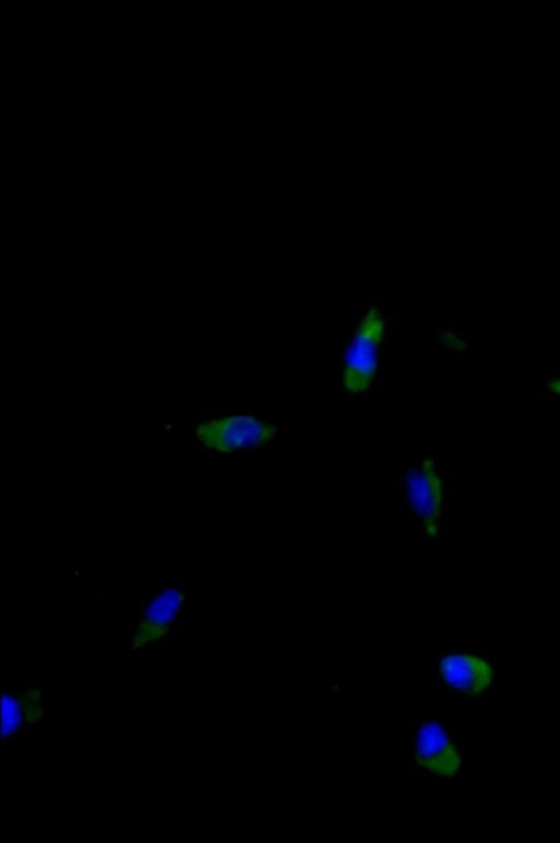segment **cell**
Segmentation results:
<instances>
[{"label":"cell","instance_id":"2","mask_svg":"<svg viewBox=\"0 0 560 843\" xmlns=\"http://www.w3.org/2000/svg\"><path fill=\"white\" fill-rule=\"evenodd\" d=\"M278 432L275 423L248 412L211 415L198 420L194 427L197 443L221 455L264 449Z\"/></svg>","mask_w":560,"mask_h":843},{"label":"cell","instance_id":"1","mask_svg":"<svg viewBox=\"0 0 560 843\" xmlns=\"http://www.w3.org/2000/svg\"><path fill=\"white\" fill-rule=\"evenodd\" d=\"M388 334L384 310L371 304L362 311L343 348L340 385L350 395L372 390L381 370L382 350Z\"/></svg>","mask_w":560,"mask_h":843},{"label":"cell","instance_id":"4","mask_svg":"<svg viewBox=\"0 0 560 843\" xmlns=\"http://www.w3.org/2000/svg\"><path fill=\"white\" fill-rule=\"evenodd\" d=\"M184 587L166 584L147 600L129 637L133 650L144 649L166 639L186 602Z\"/></svg>","mask_w":560,"mask_h":843},{"label":"cell","instance_id":"5","mask_svg":"<svg viewBox=\"0 0 560 843\" xmlns=\"http://www.w3.org/2000/svg\"><path fill=\"white\" fill-rule=\"evenodd\" d=\"M412 762L424 773L452 777L463 763L462 749L444 723L423 721L416 730L411 747Z\"/></svg>","mask_w":560,"mask_h":843},{"label":"cell","instance_id":"8","mask_svg":"<svg viewBox=\"0 0 560 843\" xmlns=\"http://www.w3.org/2000/svg\"><path fill=\"white\" fill-rule=\"evenodd\" d=\"M19 694L23 705L25 726L38 725L45 716L42 690L39 686L31 684Z\"/></svg>","mask_w":560,"mask_h":843},{"label":"cell","instance_id":"9","mask_svg":"<svg viewBox=\"0 0 560 843\" xmlns=\"http://www.w3.org/2000/svg\"><path fill=\"white\" fill-rule=\"evenodd\" d=\"M439 342L442 347L452 353H464L469 348V345L464 336L453 328H444L440 331Z\"/></svg>","mask_w":560,"mask_h":843},{"label":"cell","instance_id":"6","mask_svg":"<svg viewBox=\"0 0 560 843\" xmlns=\"http://www.w3.org/2000/svg\"><path fill=\"white\" fill-rule=\"evenodd\" d=\"M439 677L452 690L466 695H480L492 685L494 669L483 655L472 651H448L439 661Z\"/></svg>","mask_w":560,"mask_h":843},{"label":"cell","instance_id":"3","mask_svg":"<svg viewBox=\"0 0 560 843\" xmlns=\"http://www.w3.org/2000/svg\"><path fill=\"white\" fill-rule=\"evenodd\" d=\"M401 488L423 535L439 538L447 512L448 481L438 460L425 455L408 469L402 476Z\"/></svg>","mask_w":560,"mask_h":843},{"label":"cell","instance_id":"10","mask_svg":"<svg viewBox=\"0 0 560 843\" xmlns=\"http://www.w3.org/2000/svg\"><path fill=\"white\" fill-rule=\"evenodd\" d=\"M544 385L549 394L560 399V377L549 378Z\"/></svg>","mask_w":560,"mask_h":843},{"label":"cell","instance_id":"7","mask_svg":"<svg viewBox=\"0 0 560 843\" xmlns=\"http://www.w3.org/2000/svg\"><path fill=\"white\" fill-rule=\"evenodd\" d=\"M0 732L2 738L16 735L24 726V711L19 693H4L1 696Z\"/></svg>","mask_w":560,"mask_h":843}]
</instances>
